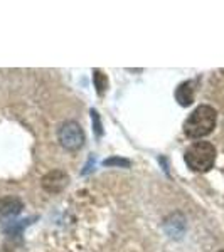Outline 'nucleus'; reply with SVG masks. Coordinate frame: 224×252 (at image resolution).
<instances>
[{"instance_id": "1", "label": "nucleus", "mask_w": 224, "mask_h": 252, "mask_svg": "<svg viewBox=\"0 0 224 252\" xmlns=\"http://www.w3.org/2000/svg\"><path fill=\"white\" fill-rule=\"evenodd\" d=\"M216 121H218V113L214 108L201 104L187 116L184 121V133L186 136L197 140V138H204L214 131Z\"/></svg>"}, {"instance_id": "2", "label": "nucleus", "mask_w": 224, "mask_h": 252, "mask_svg": "<svg viewBox=\"0 0 224 252\" xmlns=\"http://www.w3.org/2000/svg\"><path fill=\"white\" fill-rule=\"evenodd\" d=\"M184 160L192 172H209L216 161V148L209 141H195L186 150Z\"/></svg>"}, {"instance_id": "3", "label": "nucleus", "mask_w": 224, "mask_h": 252, "mask_svg": "<svg viewBox=\"0 0 224 252\" xmlns=\"http://www.w3.org/2000/svg\"><path fill=\"white\" fill-rule=\"evenodd\" d=\"M58 138L61 146L69 150V152H76V150L83 148L84 145V131L81 125L76 123V121H66V123L61 125Z\"/></svg>"}, {"instance_id": "4", "label": "nucleus", "mask_w": 224, "mask_h": 252, "mask_svg": "<svg viewBox=\"0 0 224 252\" xmlns=\"http://www.w3.org/2000/svg\"><path fill=\"white\" fill-rule=\"evenodd\" d=\"M69 184V175L63 170H51L42 177L40 180V185L42 189L49 193H59L63 192L64 189Z\"/></svg>"}, {"instance_id": "5", "label": "nucleus", "mask_w": 224, "mask_h": 252, "mask_svg": "<svg viewBox=\"0 0 224 252\" xmlns=\"http://www.w3.org/2000/svg\"><path fill=\"white\" fill-rule=\"evenodd\" d=\"M22 212V200L17 197H3L0 198V220L9 222Z\"/></svg>"}, {"instance_id": "6", "label": "nucleus", "mask_w": 224, "mask_h": 252, "mask_svg": "<svg viewBox=\"0 0 224 252\" xmlns=\"http://www.w3.org/2000/svg\"><path fill=\"white\" fill-rule=\"evenodd\" d=\"M176 99L181 106H190L194 101V88H192V81H186V83L179 84V88L176 89Z\"/></svg>"}, {"instance_id": "7", "label": "nucleus", "mask_w": 224, "mask_h": 252, "mask_svg": "<svg viewBox=\"0 0 224 252\" xmlns=\"http://www.w3.org/2000/svg\"><path fill=\"white\" fill-rule=\"evenodd\" d=\"M93 81H95V88H96L98 94L103 96V94H105V91H107V88H108V79H107V76H105L101 71H98V69H95V71H93Z\"/></svg>"}, {"instance_id": "8", "label": "nucleus", "mask_w": 224, "mask_h": 252, "mask_svg": "<svg viewBox=\"0 0 224 252\" xmlns=\"http://www.w3.org/2000/svg\"><path fill=\"white\" fill-rule=\"evenodd\" d=\"M91 121H93V128H95L96 135L101 136L103 135V126H101V120H100V115H98L96 109H91Z\"/></svg>"}, {"instance_id": "9", "label": "nucleus", "mask_w": 224, "mask_h": 252, "mask_svg": "<svg viewBox=\"0 0 224 252\" xmlns=\"http://www.w3.org/2000/svg\"><path fill=\"white\" fill-rule=\"evenodd\" d=\"M103 165H105V166H113V165H116V166H125V168H128V166H130V161H128V160H125V158H110V160H105V161H103Z\"/></svg>"}, {"instance_id": "10", "label": "nucleus", "mask_w": 224, "mask_h": 252, "mask_svg": "<svg viewBox=\"0 0 224 252\" xmlns=\"http://www.w3.org/2000/svg\"><path fill=\"white\" fill-rule=\"evenodd\" d=\"M219 252H224V249H223V251H219Z\"/></svg>"}]
</instances>
